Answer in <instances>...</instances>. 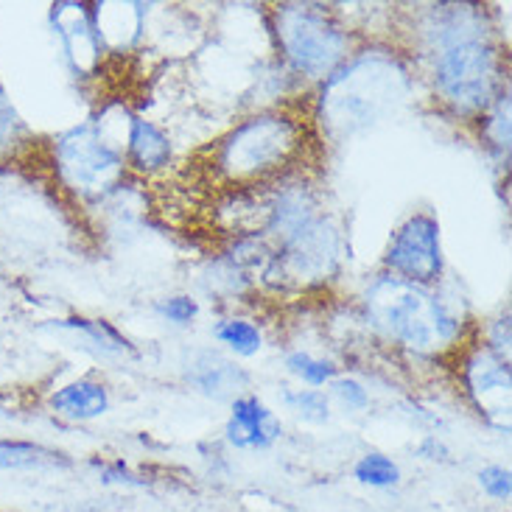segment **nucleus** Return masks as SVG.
I'll list each match as a JSON object with an SVG mask.
<instances>
[{"instance_id": "1", "label": "nucleus", "mask_w": 512, "mask_h": 512, "mask_svg": "<svg viewBox=\"0 0 512 512\" xmlns=\"http://www.w3.org/2000/svg\"><path fill=\"white\" fill-rule=\"evenodd\" d=\"M406 70L384 54H367L331 76L322 90V124L342 138L375 124L406 93Z\"/></svg>"}, {"instance_id": "2", "label": "nucleus", "mask_w": 512, "mask_h": 512, "mask_svg": "<svg viewBox=\"0 0 512 512\" xmlns=\"http://www.w3.org/2000/svg\"><path fill=\"white\" fill-rule=\"evenodd\" d=\"M303 149V126L289 115H261L236 126L213 149L210 171L227 185L255 188L280 168L294 163Z\"/></svg>"}, {"instance_id": "3", "label": "nucleus", "mask_w": 512, "mask_h": 512, "mask_svg": "<svg viewBox=\"0 0 512 512\" xmlns=\"http://www.w3.org/2000/svg\"><path fill=\"white\" fill-rule=\"evenodd\" d=\"M367 314L389 339L417 353H434L457 339L459 325L423 286L384 277L367 291Z\"/></svg>"}, {"instance_id": "4", "label": "nucleus", "mask_w": 512, "mask_h": 512, "mask_svg": "<svg viewBox=\"0 0 512 512\" xmlns=\"http://www.w3.org/2000/svg\"><path fill=\"white\" fill-rule=\"evenodd\" d=\"M499 84L496 51L476 37L448 40L437 59V87L459 112L485 110Z\"/></svg>"}, {"instance_id": "5", "label": "nucleus", "mask_w": 512, "mask_h": 512, "mask_svg": "<svg viewBox=\"0 0 512 512\" xmlns=\"http://www.w3.org/2000/svg\"><path fill=\"white\" fill-rule=\"evenodd\" d=\"M277 34L291 65L311 79L331 73L345 56V34L311 6H283L277 12Z\"/></svg>"}, {"instance_id": "6", "label": "nucleus", "mask_w": 512, "mask_h": 512, "mask_svg": "<svg viewBox=\"0 0 512 512\" xmlns=\"http://www.w3.org/2000/svg\"><path fill=\"white\" fill-rule=\"evenodd\" d=\"M59 166L65 180L82 194H104L124 174V163L118 152H112L104 140L98 138L93 126L73 129L59 143Z\"/></svg>"}, {"instance_id": "7", "label": "nucleus", "mask_w": 512, "mask_h": 512, "mask_svg": "<svg viewBox=\"0 0 512 512\" xmlns=\"http://www.w3.org/2000/svg\"><path fill=\"white\" fill-rule=\"evenodd\" d=\"M387 266L406 283H434L443 272L440 224L429 213H417L395 233L387 252Z\"/></svg>"}, {"instance_id": "8", "label": "nucleus", "mask_w": 512, "mask_h": 512, "mask_svg": "<svg viewBox=\"0 0 512 512\" xmlns=\"http://www.w3.org/2000/svg\"><path fill=\"white\" fill-rule=\"evenodd\" d=\"M283 263L289 272L300 280H317L331 275L336 266V236L325 222L303 224L297 233L286 238Z\"/></svg>"}, {"instance_id": "9", "label": "nucleus", "mask_w": 512, "mask_h": 512, "mask_svg": "<svg viewBox=\"0 0 512 512\" xmlns=\"http://www.w3.org/2000/svg\"><path fill=\"white\" fill-rule=\"evenodd\" d=\"M468 389L487 417L510 412V367L499 353H476L468 361Z\"/></svg>"}, {"instance_id": "10", "label": "nucleus", "mask_w": 512, "mask_h": 512, "mask_svg": "<svg viewBox=\"0 0 512 512\" xmlns=\"http://www.w3.org/2000/svg\"><path fill=\"white\" fill-rule=\"evenodd\" d=\"M280 437L277 417L258 398H238L233 403V417L227 423V440L238 448H266Z\"/></svg>"}, {"instance_id": "11", "label": "nucleus", "mask_w": 512, "mask_h": 512, "mask_svg": "<svg viewBox=\"0 0 512 512\" xmlns=\"http://www.w3.org/2000/svg\"><path fill=\"white\" fill-rule=\"evenodd\" d=\"M51 406L70 420H93L107 412L110 398H107V389L96 381H76L59 389L51 398Z\"/></svg>"}, {"instance_id": "12", "label": "nucleus", "mask_w": 512, "mask_h": 512, "mask_svg": "<svg viewBox=\"0 0 512 512\" xmlns=\"http://www.w3.org/2000/svg\"><path fill=\"white\" fill-rule=\"evenodd\" d=\"M129 160L140 171H163L171 160V143L157 126L135 118L129 135Z\"/></svg>"}, {"instance_id": "13", "label": "nucleus", "mask_w": 512, "mask_h": 512, "mask_svg": "<svg viewBox=\"0 0 512 512\" xmlns=\"http://www.w3.org/2000/svg\"><path fill=\"white\" fill-rule=\"evenodd\" d=\"M191 381H194L202 392H208V395H224V392L236 389L238 384H244L247 375L241 373L236 364L224 361L222 356H216V353H202V356L194 361Z\"/></svg>"}, {"instance_id": "14", "label": "nucleus", "mask_w": 512, "mask_h": 512, "mask_svg": "<svg viewBox=\"0 0 512 512\" xmlns=\"http://www.w3.org/2000/svg\"><path fill=\"white\" fill-rule=\"evenodd\" d=\"M68 9V17L73 20V28L62 26V34L68 40V51L70 56L76 59L79 68H90L96 62V37L90 31V23L84 20L82 6H73V3H65Z\"/></svg>"}, {"instance_id": "15", "label": "nucleus", "mask_w": 512, "mask_h": 512, "mask_svg": "<svg viewBox=\"0 0 512 512\" xmlns=\"http://www.w3.org/2000/svg\"><path fill=\"white\" fill-rule=\"evenodd\" d=\"M216 339L238 356H255L261 350V331L247 319H227L216 328Z\"/></svg>"}, {"instance_id": "16", "label": "nucleus", "mask_w": 512, "mask_h": 512, "mask_svg": "<svg viewBox=\"0 0 512 512\" xmlns=\"http://www.w3.org/2000/svg\"><path fill=\"white\" fill-rule=\"evenodd\" d=\"M356 479H359L361 485L392 487L398 485L401 471H398V465L389 457H384V454H367V457H361L359 465H356Z\"/></svg>"}, {"instance_id": "17", "label": "nucleus", "mask_w": 512, "mask_h": 512, "mask_svg": "<svg viewBox=\"0 0 512 512\" xmlns=\"http://www.w3.org/2000/svg\"><path fill=\"white\" fill-rule=\"evenodd\" d=\"M286 367L294 375H300L305 384H311V387H325L328 381H333L331 364L311 359L308 353H291L289 359H286Z\"/></svg>"}, {"instance_id": "18", "label": "nucleus", "mask_w": 512, "mask_h": 512, "mask_svg": "<svg viewBox=\"0 0 512 512\" xmlns=\"http://www.w3.org/2000/svg\"><path fill=\"white\" fill-rule=\"evenodd\" d=\"M289 406L305 420H314V423H322L328 420V401L322 392H314V389H300V392H289L286 395Z\"/></svg>"}, {"instance_id": "19", "label": "nucleus", "mask_w": 512, "mask_h": 512, "mask_svg": "<svg viewBox=\"0 0 512 512\" xmlns=\"http://www.w3.org/2000/svg\"><path fill=\"white\" fill-rule=\"evenodd\" d=\"M68 325H73V328H82L84 333H90L96 342H101V345L107 347V350H118V353H124L126 350V342L121 333L115 331L112 325H107V322H90V319H68Z\"/></svg>"}, {"instance_id": "20", "label": "nucleus", "mask_w": 512, "mask_h": 512, "mask_svg": "<svg viewBox=\"0 0 512 512\" xmlns=\"http://www.w3.org/2000/svg\"><path fill=\"white\" fill-rule=\"evenodd\" d=\"M42 448L26 443H0V468H23V465H37Z\"/></svg>"}, {"instance_id": "21", "label": "nucleus", "mask_w": 512, "mask_h": 512, "mask_svg": "<svg viewBox=\"0 0 512 512\" xmlns=\"http://www.w3.org/2000/svg\"><path fill=\"white\" fill-rule=\"evenodd\" d=\"M479 485L485 490L490 499L496 501H507L512 493V482H510V471L507 468H499V465H490L485 471L479 473Z\"/></svg>"}, {"instance_id": "22", "label": "nucleus", "mask_w": 512, "mask_h": 512, "mask_svg": "<svg viewBox=\"0 0 512 512\" xmlns=\"http://www.w3.org/2000/svg\"><path fill=\"white\" fill-rule=\"evenodd\" d=\"M333 395L339 398V401L345 403L347 409H364L370 398H367V389L361 387L359 381H353V378H336L331 384Z\"/></svg>"}, {"instance_id": "23", "label": "nucleus", "mask_w": 512, "mask_h": 512, "mask_svg": "<svg viewBox=\"0 0 512 512\" xmlns=\"http://www.w3.org/2000/svg\"><path fill=\"white\" fill-rule=\"evenodd\" d=\"M160 314L171 322H177V325H188L199 314V305L191 297H171L166 303H160Z\"/></svg>"}]
</instances>
